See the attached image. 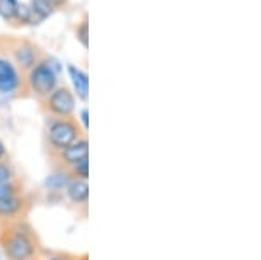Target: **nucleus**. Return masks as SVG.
I'll list each match as a JSON object with an SVG mask.
<instances>
[{
    "label": "nucleus",
    "mask_w": 261,
    "mask_h": 260,
    "mask_svg": "<svg viewBox=\"0 0 261 260\" xmlns=\"http://www.w3.org/2000/svg\"><path fill=\"white\" fill-rule=\"evenodd\" d=\"M0 250L6 260H37L40 255L39 240L24 220L0 225Z\"/></svg>",
    "instance_id": "nucleus-1"
},
{
    "label": "nucleus",
    "mask_w": 261,
    "mask_h": 260,
    "mask_svg": "<svg viewBox=\"0 0 261 260\" xmlns=\"http://www.w3.org/2000/svg\"><path fill=\"white\" fill-rule=\"evenodd\" d=\"M81 136V128L71 117H68V119L50 117L47 126H45V145H47L49 152L53 156H56L58 152H61L63 149H66Z\"/></svg>",
    "instance_id": "nucleus-2"
},
{
    "label": "nucleus",
    "mask_w": 261,
    "mask_h": 260,
    "mask_svg": "<svg viewBox=\"0 0 261 260\" xmlns=\"http://www.w3.org/2000/svg\"><path fill=\"white\" fill-rule=\"evenodd\" d=\"M28 86L37 98H47L58 86V74L49 63L33 65L28 75Z\"/></svg>",
    "instance_id": "nucleus-3"
},
{
    "label": "nucleus",
    "mask_w": 261,
    "mask_h": 260,
    "mask_svg": "<svg viewBox=\"0 0 261 260\" xmlns=\"http://www.w3.org/2000/svg\"><path fill=\"white\" fill-rule=\"evenodd\" d=\"M45 108L53 117L68 119L75 112V96L70 93L68 87H56V89L45 98Z\"/></svg>",
    "instance_id": "nucleus-4"
},
{
    "label": "nucleus",
    "mask_w": 261,
    "mask_h": 260,
    "mask_svg": "<svg viewBox=\"0 0 261 260\" xmlns=\"http://www.w3.org/2000/svg\"><path fill=\"white\" fill-rule=\"evenodd\" d=\"M89 157V141L86 136H81L79 140H75L73 144L68 145L66 149H63L61 152H58L54 159H56L58 166L63 170H68L73 164H77L79 161Z\"/></svg>",
    "instance_id": "nucleus-5"
},
{
    "label": "nucleus",
    "mask_w": 261,
    "mask_h": 260,
    "mask_svg": "<svg viewBox=\"0 0 261 260\" xmlns=\"http://www.w3.org/2000/svg\"><path fill=\"white\" fill-rule=\"evenodd\" d=\"M24 209H27V199H24V196L21 192L2 199L0 201V225L21 220Z\"/></svg>",
    "instance_id": "nucleus-6"
},
{
    "label": "nucleus",
    "mask_w": 261,
    "mask_h": 260,
    "mask_svg": "<svg viewBox=\"0 0 261 260\" xmlns=\"http://www.w3.org/2000/svg\"><path fill=\"white\" fill-rule=\"evenodd\" d=\"M65 196L75 206H87L89 201V183L82 178H70L65 187Z\"/></svg>",
    "instance_id": "nucleus-7"
},
{
    "label": "nucleus",
    "mask_w": 261,
    "mask_h": 260,
    "mask_svg": "<svg viewBox=\"0 0 261 260\" xmlns=\"http://www.w3.org/2000/svg\"><path fill=\"white\" fill-rule=\"evenodd\" d=\"M19 87V74L11 61L0 58V93L11 94Z\"/></svg>",
    "instance_id": "nucleus-8"
},
{
    "label": "nucleus",
    "mask_w": 261,
    "mask_h": 260,
    "mask_svg": "<svg viewBox=\"0 0 261 260\" xmlns=\"http://www.w3.org/2000/svg\"><path fill=\"white\" fill-rule=\"evenodd\" d=\"M68 74L71 77V82H73L75 91H77V96L82 100V102H86L87 93H89V79H87V75L84 74L81 68H77V66H73V65L68 66Z\"/></svg>",
    "instance_id": "nucleus-9"
},
{
    "label": "nucleus",
    "mask_w": 261,
    "mask_h": 260,
    "mask_svg": "<svg viewBox=\"0 0 261 260\" xmlns=\"http://www.w3.org/2000/svg\"><path fill=\"white\" fill-rule=\"evenodd\" d=\"M70 173L66 170H63V168H60L58 171H54L53 175H49L47 178H45V188L50 192H61L65 191L66 183L70 182Z\"/></svg>",
    "instance_id": "nucleus-10"
},
{
    "label": "nucleus",
    "mask_w": 261,
    "mask_h": 260,
    "mask_svg": "<svg viewBox=\"0 0 261 260\" xmlns=\"http://www.w3.org/2000/svg\"><path fill=\"white\" fill-rule=\"evenodd\" d=\"M14 58L19 66L30 68V66L35 65V49H33L30 44H23L21 48H18L14 51Z\"/></svg>",
    "instance_id": "nucleus-11"
},
{
    "label": "nucleus",
    "mask_w": 261,
    "mask_h": 260,
    "mask_svg": "<svg viewBox=\"0 0 261 260\" xmlns=\"http://www.w3.org/2000/svg\"><path fill=\"white\" fill-rule=\"evenodd\" d=\"M70 173L71 178H82V180H87L89 178V157L87 159H82L79 161L77 164H73L71 168L66 170Z\"/></svg>",
    "instance_id": "nucleus-12"
},
{
    "label": "nucleus",
    "mask_w": 261,
    "mask_h": 260,
    "mask_svg": "<svg viewBox=\"0 0 261 260\" xmlns=\"http://www.w3.org/2000/svg\"><path fill=\"white\" fill-rule=\"evenodd\" d=\"M32 14H37L39 16V19H44L47 18V16L53 14L54 7L50 6L47 0H32Z\"/></svg>",
    "instance_id": "nucleus-13"
},
{
    "label": "nucleus",
    "mask_w": 261,
    "mask_h": 260,
    "mask_svg": "<svg viewBox=\"0 0 261 260\" xmlns=\"http://www.w3.org/2000/svg\"><path fill=\"white\" fill-rule=\"evenodd\" d=\"M16 180V171L11 162L0 161V183H9Z\"/></svg>",
    "instance_id": "nucleus-14"
},
{
    "label": "nucleus",
    "mask_w": 261,
    "mask_h": 260,
    "mask_svg": "<svg viewBox=\"0 0 261 260\" xmlns=\"http://www.w3.org/2000/svg\"><path fill=\"white\" fill-rule=\"evenodd\" d=\"M18 192H21V187L16 180L14 182H9V183H0V201L9 198L12 194H18Z\"/></svg>",
    "instance_id": "nucleus-15"
},
{
    "label": "nucleus",
    "mask_w": 261,
    "mask_h": 260,
    "mask_svg": "<svg viewBox=\"0 0 261 260\" xmlns=\"http://www.w3.org/2000/svg\"><path fill=\"white\" fill-rule=\"evenodd\" d=\"M16 0H0V14H4L6 18H12L16 12Z\"/></svg>",
    "instance_id": "nucleus-16"
},
{
    "label": "nucleus",
    "mask_w": 261,
    "mask_h": 260,
    "mask_svg": "<svg viewBox=\"0 0 261 260\" xmlns=\"http://www.w3.org/2000/svg\"><path fill=\"white\" fill-rule=\"evenodd\" d=\"M75 257H71L68 253H63V251H49L45 253L42 260H73Z\"/></svg>",
    "instance_id": "nucleus-17"
},
{
    "label": "nucleus",
    "mask_w": 261,
    "mask_h": 260,
    "mask_svg": "<svg viewBox=\"0 0 261 260\" xmlns=\"http://www.w3.org/2000/svg\"><path fill=\"white\" fill-rule=\"evenodd\" d=\"M77 37L82 42L84 48H87V21H84L81 27L77 28Z\"/></svg>",
    "instance_id": "nucleus-18"
},
{
    "label": "nucleus",
    "mask_w": 261,
    "mask_h": 260,
    "mask_svg": "<svg viewBox=\"0 0 261 260\" xmlns=\"http://www.w3.org/2000/svg\"><path fill=\"white\" fill-rule=\"evenodd\" d=\"M81 123H82L84 131H86L87 126H89V119H87V108H84V110L81 112Z\"/></svg>",
    "instance_id": "nucleus-19"
},
{
    "label": "nucleus",
    "mask_w": 261,
    "mask_h": 260,
    "mask_svg": "<svg viewBox=\"0 0 261 260\" xmlns=\"http://www.w3.org/2000/svg\"><path fill=\"white\" fill-rule=\"evenodd\" d=\"M6 159H7V149L4 145V141L0 140V161H6Z\"/></svg>",
    "instance_id": "nucleus-20"
},
{
    "label": "nucleus",
    "mask_w": 261,
    "mask_h": 260,
    "mask_svg": "<svg viewBox=\"0 0 261 260\" xmlns=\"http://www.w3.org/2000/svg\"><path fill=\"white\" fill-rule=\"evenodd\" d=\"M73 260H89V255H87V253H82V255H79V257H75Z\"/></svg>",
    "instance_id": "nucleus-21"
},
{
    "label": "nucleus",
    "mask_w": 261,
    "mask_h": 260,
    "mask_svg": "<svg viewBox=\"0 0 261 260\" xmlns=\"http://www.w3.org/2000/svg\"><path fill=\"white\" fill-rule=\"evenodd\" d=\"M47 2L50 4V6H54V4H63L65 0H47Z\"/></svg>",
    "instance_id": "nucleus-22"
},
{
    "label": "nucleus",
    "mask_w": 261,
    "mask_h": 260,
    "mask_svg": "<svg viewBox=\"0 0 261 260\" xmlns=\"http://www.w3.org/2000/svg\"><path fill=\"white\" fill-rule=\"evenodd\" d=\"M4 258V255H2V250H0V260H2Z\"/></svg>",
    "instance_id": "nucleus-23"
}]
</instances>
